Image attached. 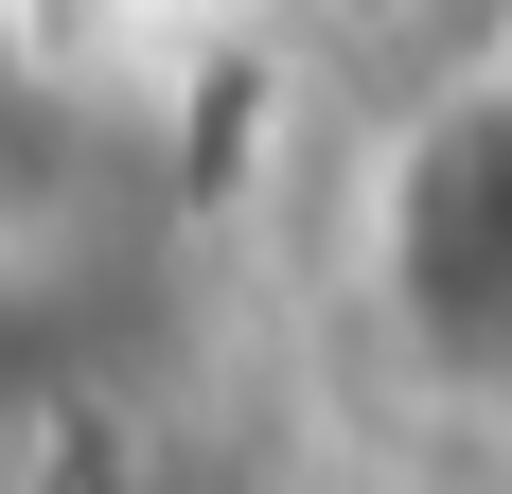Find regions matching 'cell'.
<instances>
[{"mask_svg": "<svg viewBox=\"0 0 512 494\" xmlns=\"http://www.w3.org/2000/svg\"><path fill=\"white\" fill-rule=\"evenodd\" d=\"M389 318L460 406H512V89L442 106L389 177Z\"/></svg>", "mask_w": 512, "mask_h": 494, "instance_id": "6da1fadb", "label": "cell"}]
</instances>
